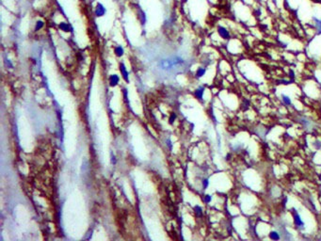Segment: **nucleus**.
Listing matches in <instances>:
<instances>
[{
  "instance_id": "nucleus-11",
  "label": "nucleus",
  "mask_w": 321,
  "mask_h": 241,
  "mask_svg": "<svg viewBox=\"0 0 321 241\" xmlns=\"http://www.w3.org/2000/svg\"><path fill=\"white\" fill-rule=\"evenodd\" d=\"M269 237L271 238L272 240H279L281 238V236H280V234L278 232H276V231H272V232H270L269 234Z\"/></svg>"
},
{
  "instance_id": "nucleus-20",
  "label": "nucleus",
  "mask_w": 321,
  "mask_h": 241,
  "mask_svg": "<svg viewBox=\"0 0 321 241\" xmlns=\"http://www.w3.org/2000/svg\"><path fill=\"white\" fill-rule=\"evenodd\" d=\"M289 74H291V77H294V73H293V71H290V72H289Z\"/></svg>"
},
{
  "instance_id": "nucleus-15",
  "label": "nucleus",
  "mask_w": 321,
  "mask_h": 241,
  "mask_svg": "<svg viewBox=\"0 0 321 241\" xmlns=\"http://www.w3.org/2000/svg\"><path fill=\"white\" fill-rule=\"evenodd\" d=\"M282 101H284L285 105H291V99L288 96H286V95H282Z\"/></svg>"
},
{
  "instance_id": "nucleus-19",
  "label": "nucleus",
  "mask_w": 321,
  "mask_h": 241,
  "mask_svg": "<svg viewBox=\"0 0 321 241\" xmlns=\"http://www.w3.org/2000/svg\"><path fill=\"white\" fill-rule=\"evenodd\" d=\"M111 163L115 164L116 163V159H115V155L111 154Z\"/></svg>"
},
{
  "instance_id": "nucleus-2",
  "label": "nucleus",
  "mask_w": 321,
  "mask_h": 241,
  "mask_svg": "<svg viewBox=\"0 0 321 241\" xmlns=\"http://www.w3.org/2000/svg\"><path fill=\"white\" fill-rule=\"evenodd\" d=\"M106 9L105 7H104V5L101 4V3H98L95 7V11H94L95 16L96 17H103L104 15L106 14Z\"/></svg>"
},
{
  "instance_id": "nucleus-8",
  "label": "nucleus",
  "mask_w": 321,
  "mask_h": 241,
  "mask_svg": "<svg viewBox=\"0 0 321 241\" xmlns=\"http://www.w3.org/2000/svg\"><path fill=\"white\" fill-rule=\"evenodd\" d=\"M203 93H204V88L203 87H200L198 88L196 91H195V96L198 99L202 100L203 99Z\"/></svg>"
},
{
  "instance_id": "nucleus-4",
  "label": "nucleus",
  "mask_w": 321,
  "mask_h": 241,
  "mask_svg": "<svg viewBox=\"0 0 321 241\" xmlns=\"http://www.w3.org/2000/svg\"><path fill=\"white\" fill-rule=\"evenodd\" d=\"M120 77L117 75H111L109 77V85L111 87H116L119 84Z\"/></svg>"
},
{
  "instance_id": "nucleus-5",
  "label": "nucleus",
  "mask_w": 321,
  "mask_h": 241,
  "mask_svg": "<svg viewBox=\"0 0 321 241\" xmlns=\"http://www.w3.org/2000/svg\"><path fill=\"white\" fill-rule=\"evenodd\" d=\"M120 71H121V74H122V77H124V80L126 81V82H128V81H129L128 72H127L126 68H125V66H124V63H121V64H120Z\"/></svg>"
},
{
  "instance_id": "nucleus-17",
  "label": "nucleus",
  "mask_w": 321,
  "mask_h": 241,
  "mask_svg": "<svg viewBox=\"0 0 321 241\" xmlns=\"http://www.w3.org/2000/svg\"><path fill=\"white\" fill-rule=\"evenodd\" d=\"M209 186V181H208V179H204L203 181V188L205 189V188H207V186Z\"/></svg>"
},
{
  "instance_id": "nucleus-16",
  "label": "nucleus",
  "mask_w": 321,
  "mask_h": 241,
  "mask_svg": "<svg viewBox=\"0 0 321 241\" xmlns=\"http://www.w3.org/2000/svg\"><path fill=\"white\" fill-rule=\"evenodd\" d=\"M175 119H176V114L175 113H171V117H169V124H172V123H173V122L175 120Z\"/></svg>"
},
{
  "instance_id": "nucleus-18",
  "label": "nucleus",
  "mask_w": 321,
  "mask_h": 241,
  "mask_svg": "<svg viewBox=\"0 0 321 241\" xmlns=\"http://www.w3.org/2000/svg\"><path fill=\"white\" fill-rule=\"evenodd\" d=\"M211 200H212V197L210 195H205V197H204V202H207V204L211 202Z\"/></svg>"
},
{
  "instance_id": "nucleus-3",
  "label": "nucleus",
  "mask_w": 321,
  "mask_h": 241,
  "mask_svg": "<svg viewBox=\"0 0 321 241\" xmlns=\"http://www.w3.org/2000/svg\"><path fill=\"white\" fill-rule=\"evenodd\" d=\"M218 33H219V36L222 38V39H224V40L230 39V32L228 31L227 28L224 27L219 26L218 27Z\"/></svg>"
},
{
  "instance_id": "nucleus-10",
  "label": "nucleus",
  "mask_w": 321,
  "mask_h": 241,
  "mask_svg": "<svg viewBox=\"0 0 321 241\" xmlns=\"http://www.w3.org/2000/svg\"><path fill=\"white\" fill-rule=\"evenodd\" d=\"M314 25H316V28L317 30V34H321V19H316V18H314Z\"/></svg>"
},
{
  "instance_id": "nucleus-14",
  "label": "nucleus",
  "mask_w": 321,
  "mask_h": 241,
  "mask_svg": "<svg viewBox=\"0 0 321 241\" xmlns=\"http://www.w3.org/2000/svg\"><path fill=\"white\" fill-rule=\"evenodd\" d=\"M45 26V23H43V21H37L36 22V25H35V31H38L40 29H42Z\"/></svg>"
},
{
  "instance_id": "nucleus-12",
  "label": "nucleus",
  "mask_w": 321,
  "mask_h": 241,
  "mask_svg": "<svg viewBox=\"0 0 321 241\" xmlns=\"http://www.w3.org/2000/svg\"><path fill=\"white\" fill-rule=\"evenodd\" d=\"M205 72H206V70H205V68H203V67H201V68H199L197 70V72H196V77H203L204 75V74H205Z\"/></svg>"
},
{
  "instance_id": "nucleus-6",
  "label": "nucleus",
  "mask_w": 321,
  "mask_h": 241,
  "mask_svg": "<svg viewBox=\"0 0 321 241\" xmlns=\"http://www.w3.org/2000/svg\"><path fill=\"white\" fill-rule=\"evenodd\" d=\"M294 222L296 224V226H298V227H303V225H304L303 221L301 220V218H300V216L298 213L294 214Z\"/></svg>"
},
{
  "instance_id": "nucleus-1",
  "label": "nucleus",
  "mask_w": 321,
  "mask_h": 241,
  "mask_svg": "<svg viewBox=\"0 0 321 241\" xmlns=\"http://www.w3.org/2000/svg\"><path fill=\"white\" fill-rule=\"evenodd\" d=\"M184 63L183 59H181L180 57H173V58L171 59H162L161 61L158 63L159 67L163 69V70H171L172 68L176 67V66H179Z\"/></svg>"
},
{
  "instance_id": "nucleus-9",
  "label": "nucleus",
  "mask_w": 321,
  "mask_h": 241,
  "mask_svg": "<svg viewBox=\"0 0 321 241\" xmlns=\"http://www.w3.org/2000/svg\"><path fill=\"white\" fill-rule=\"evenodd\" d=\"M58 27H59V29L62 30V31H64V32H70V31H71L70 26H69L68 24L64 23V22H62V23L59 24L58 25Z\"/></svg>"
},
{
  "instance_id": "nucleus-7",
  "label": "nucleus",
  "mask_w": 321,
  "mask_h": 241,
  "mask_svg": "<svg viewBox=\"0 0 321 241\" xmlns=\"http://www.w3.org/2000/svg\"><path fill=\"white\" fill-rule=\"evenodd\" d=\"M114 53H115V55L117 56V57H119V58H121V57L124 56V47L121 46V45L116 46V47H115V49H114Z\"/></svg>"
},
{
  "instance_id": "nucleus-13",
  "label": "nucleus",
  "mask_w": 321,
  "mask_h": 241,
  "mask_svg": "<svg viewBox=\"0 0 321 241\" xmlns=\"http://www.w3.org/2000/svg\"><path fill=\"white\" fill-rule=\"evenodd\" d=\"M194 210H195V214H196L197 217H202L203 216V210L199 205H196V206L194 207Z\"/></svg>"
}]
</instances>
